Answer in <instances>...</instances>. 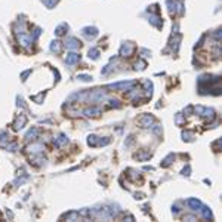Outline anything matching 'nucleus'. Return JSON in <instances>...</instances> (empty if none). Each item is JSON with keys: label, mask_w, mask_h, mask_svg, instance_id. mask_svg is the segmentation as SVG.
<instances>
[{"label": "nucleus", "mask_w": 222, "mask_h": 222, "mask_svg": "<svg viewBox=\"0 0 222 222\" xmlns=\"http://www.w3.org/2000/svg\"><path fill=\"white\" fill-rule=\"evenodd\" d=\"M130 52H132V47H126V46H124L122 49V54H130Z\"/></svg>", "instance_id": "18"}, {"label": "nucleus", "mask_w": 222, "mask_h": 222, "mask_svg": "<svg viewBox=\"0 0 222 222\" xmlns=\"http://www.w3.org/2000/svg\"><path fill=\"white\" fill-rule=\"evenodd\" d=\"M65 44H67V47H68V49H77V47H78V43H77V40H76V39H70Z\"/></svg>", "instance_id": "9"}, {"label": "nucleus", "mask_w": 222, "mask_h": 222, "mask_svg": "<svg viewBox=\"0 0 222 222\" xmlns=\"http://www.w3.org/2000/svg\"><path fill=\"white\" fill-rule=\"evenodd\" d=\"M18 40H19V43H21L22 46H30V43L33 42L31 37H28L27 34H24V33L18 34Z\"/></svg>", "instance_id": "3"}, {"label": "nucleus", "mask_w": 222, "mask_h": 222, "mask_svg": "<svg viewBox=\"0 0 222 222\" xmlns=\"http://www.w3.org/2000/svg\"><path fill=\"white\" fill-rule=\"evenodd\" d=\"M77 216H78V213H76V212H71V213H68L65 218L67 219H77Z\"/></svg>", "instance_id": "14"}, {"label": "nucleus", "mask_w": 222, "mask_h": 222, "mask_svg": "<svg viewBox=\"0 0 222 222\" xmlns=\"http://www.w3.org/2000/svg\"><path fill=\"white\" fill-rule=\"evenodd\" d=\"M153 117L151 116H144L142 119H141V124L144 126V127H151V124H153Z\"/></svg>", "instance_id": "6"}, {"label": "nucleus", "mask_w": 222, "mask_h": 222, "mask_svg": "<svg viewBox=\"0 0 222 222\" xmlns=\"http://www.w3.org/2000/svg\"><path fill=\"white\" fill-rule=\"evenodd\" d=\"M200 210L203 212V216H204V218H212V212L209 210L207 207H201Z\"/></svg>", "instance_id": "12"}, {"label": "nucleus", "mask_w": 222, "mask_h": 222, "mask_svg": "<svg viewBox=\"0 0 222 222\" xmlns=\"http://www.w3.org/2000/svg\"><path fill=\"white\" fill-rule=\"evenodd\" d=\"M25 122H27V117H25L24 114H21V116L16 119V122L13 123V129H15V130H19V129H22V127H24V124H25Z\"/></svg>", "instance_id": "2"}, {"label": "nucleus", "mask_w": 222, "mask_h": 222, "mask_svg": "<svg viewBox=\"0 0 222 222\" xmlns=\"http://www.w3.org/2000/svg\"><path fill=\"white\" fill-rule=\"evenodd\" d=\"M99 113H101L99 108H88V110H85V114L89 116V117H90V116H98Z\"/></svg>", "instance_id": "10"}, {"label": "nucleus", "mask_w": 222, "mask_h": 222, "mask_svg": "<svg viewBox=\"0 0 222 222\" xmlns=\"http://www.w3.org/2000/svg\"><path fill=\"white\" fill-rule=\"evenodd\" d=\"M37 135H39V129L37 127H33V129H30L27 135H25V139L27 141H34L36 138H37Z\"/></svg>", "instance_id": "4"}, {"label": "nucleus", "mask_w": 222, "mask_h": 222, "mask_svg": "<svg viewBox=\"0 0 222 222\" xmlns=\"http://www.w3.org/2000/svg\"><path fill=\"white\" fill-rule=\"evenodd\" d=\"M8 141V135L6 133H0V145H3Z\"/></svg>", "instance_id": "13"}, {"label": "nucleus", "mask_w": 222, "mask_h": 222, "mask_svg": "<svg viewBox=\"0 0 222 222\" xmlns=\"http://www.w3.org/2000/svg\"><path fill=\"white\" fill-rule=\"evenodd\" d=\"M188 204L194 209V210H200V209H201V203H200L199 200H196V199H189Z\"/></svg>", "instance_id": "7"}, {"label": "nucleus", "mask_w": 222, "mask_h": 222, "mask_svg": "<svg viewBox=\"0 0 222 222\" xmlns=\"http://www.w3.org/2000/svg\"><path fill=\"white\" fill-rule=\"evenodd\" d=\"M50 49H52V52H59L61 50V46H59V42H54V43L50 44Z\"/></svg>", "instance_id": "11"}, {"label": "nucleus", "mask_w": 222, "mask_h": 222, "mask_svg": "<svg viewBox=\"0 0 222 222\" xmlns=\"http://www.w3.org/2000/svg\"><path fill=\"white\" fill-rule=\"evenodd\" d=\"M43 150H44V147L42 144H31V145H28V148H27V151L31 153V154H39Z\"/></svg>", "instance_id": "1"}, {"label": "nucleus", "mask_w": 222, "mask_h": 222, "mask_svg": "<svg viewBox=\"0 0 222 222\" xmlns=\"http://www.w3.org/2000/svg\"><path fill=\"white\" fill-rule=\"evenodd\" d=\"M172 158H173V155H169V157H167L166 160H165V163H161V166H169V165H170V160H172Z\"/></svg>", "instance_id": "16"}, {"label": "nucleus", "mask_w": 222, "mask_h": 222, "mask_svg": "<svg viewBox=\"0 0 222 222\" xmlns=\"http://www.w3.org/2000/svg\"><path fill=\"white\" fill-rule=\"evenodd\" d=\"M77 61H78V55H77V54H70V55H67L65 62L68 64V65H74Z\"/></svg>", "instance_id": "5"}, {"label": "nucleus", "mask_w": 222, "mask_h": 222, "mask_svg": "<svg viewBox=\"0 0 222 222\" xmlns=\"http://www.w3.org/2000/svg\"><path fill=\"white\" fill-rule=\"evenodd\" d=\"M67 142H68V139H67L64 135H61L59 138H56V139H55V145H56V147H62V145L67 144Z\"/></svg>", "instance_id": "8"}, {"label": "nucleus", "mask_w": 222, "mask_h": 222, "mask_svg": "<svg viewBox=\"0 0 222 222\" xmlns=\"http://www.w3.org/2000/svg\"><path fill=\"white\" fill-rule=\"evenodd\" d=\"M185 219H189V221H196V218H194V216H185Z\"/></svg>", "instance_id": "20"}, {"label": "nucleus", "mask_w": 222, "mask_h": 222, "mask_svg": "<svg viewBox=\"0 0 222 222\" xmlns=\"http://www.w3.org/2000/svg\"><path fill=\"white\" fill-rule=\"evenodd\" d=\"M43 2H44V5H46L47 8H52V6L56 3V0H43Z\"/></svg>", "instance_id": "15"}, {"label": "nucleus", "mask_w": 222, "mask_h": 222, "mask_svg": "<svg viewBox=\"0 0 222 222\" xmlns=\"http://www.w3.org/2000/svg\"><path fill=\"white\" fill-rule=\"evenodd\" d=\"M89 55L92 56V58H98V50H95V49H93V50H90V52H89Z\"/></svg>", "instance_id": "19"}, {"label": "nucleus", "mask_w": 222, "mask_h": 222, "mask_svg": "<svg viewBox=\"0 0 222 222\" xmlns=\"http://www.w3.org/2000/svg\"><path fill=\"white\" fill-rule=\"evenodd\" d=\"M6 148H8L9 151H15L18 147H16V144H9V145H6Z\"/></svg>", "instance_id": "17"}]
</instances>
